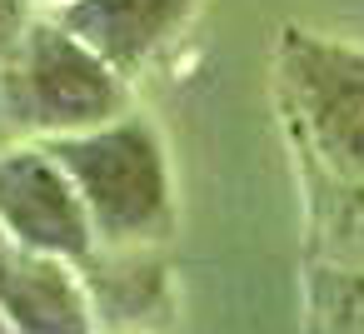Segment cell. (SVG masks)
Segmentation results:
<instances>
[{
	"mask_svg": "<svg viewBox=\"0 0 364 334\" xmlns=\"http://www.w3.org/2000/svg\"><path fill=\"white\" fill-rule=\"evenodd\" d=\"M65 175L80 190V205L90 215L95 244H165L175 230V175H170V150L165 135L155 130L150 115L135 105L46 140Z\"/></svg>",
	"mask_w": 364,
	"mask_h": 334,
	"instance_id": "7a4b0ae2",
	"label": "cell"
},
{
	"mask_svg": "<svg viewBox=\"0 0 364 334\" xmlns=\"http://www.w3.org/2000/svg\"><path fill=\"white\" fill-rule=\"evenodd\" d=\"M304 190H309L314 259L364 269V185H344V180H324V175L304 170Z\"/></svg>",
	"mask_w": 364,
	"mask_h": 334,
	"instance_id": "ba28073f",
	"label": "cell"
},
{
	"mask_svg": "<svg viewBox=\"0 0 364 334\" xmlns=\"http://www.w3.org/2000/svg\"><path fill=\"white\" fill-rule=\"evenodd\" d=\"M0 334H11V324H6V314H0Z\"/></svg>",
	"mask_w": 364,
	"mask_h": 334,
	"instance_id": "4fadbf2b",
	"label": "cell"
},
{
	"mask_svg": "<svg viewBox=\"0 0 364 334\" xmlns=\"http://www.w3.org/2000/svg\"><path fill=\"white\" fill-rule=\"evenodd\" d=\"M11 244H16V239H11L6 230H0V264H6V254H11Z\"/></svg>",
	"mask_w": 364,
	"mask_h": 334,
	"instance_id": "8fae6325",
	"label": "cell"
},
{
	"mask_svg": "<svg viewBox=\"0 0 364 334\" xmlns=\"http://www.w3.org/2000/svg\"><path fill=\"white\" fill-rule=\"evenodd\" d=\"M130 110V80L50 11H36L0 60V135L60 140Z\"/></svg>",
	"mask_w": 364,
	"mask_h": 334,
	"instance_id": "6da1fadb",
	"label": "cell"
},
{
	"mask_svg": "<svg viewBox=\"0 0 364 334\" xmlns=\"http://www.w3.org/2000/svg\"><path fill=\"white\" fill-rule=\"evenodd\" d=\"M0 230L26 249L70 264H80L95 249V230L80 205V190L46 140L0 145Z\"/></svg>",
	"mask_w": 364,
	"mask_h": 334,
	"instance_id": "277c9868",
	"label": "cell"
},
{
	"mask_svg": "<svg viewBox=\"0 0 364 334\" xmlns=\"http://www.w3.org/2000/svg\"><path fill=\"white\" fill-rule=\"evenodd\" d=\"M304 304L319 329H364V269L359 264H334L314 259L304 274Z\"/></svg>",
	"mask_w": 364,
	"mask_h": 334,
	"instance_id": "9c48e42d",
	"label": "cell"
},
{
	"mask_svg": "<svg viewBox=\"0 0 364 334\" xmlns=\"http://www.w3.org/2000/svg\"><path fill=\"white\" fill-rule=\"evenodd\" d=\"M41 6L36 0H0V60H6V50H11V41L21 36V26L36 16Z\"/></svg>",
	"mask_w": 364,
	"mask_h": 334,
	"instance_id": "30bf717a",
	"label": "cell"
},
{
	"mask_svg": "<svg viewBox=\"0 0 364 334\" xmlns=\"http://www.w3.org/2000/svg\"><path fill=\"white\" fill-rule=\"evenodd\" d=\"M36 6H41V11H50V6H60V0H36Z\"/></svg>",
	"mask_w": 364,
	"mask_h": 334,
	"instance_id": "7c38bea8",
	"label": "cell"
},
{
	"mask_svg": "<svg viewBox=\"0 0 364 334\" xmlns=\"http://www.w3.org/2000/svg\"><path fill=\"white\" fill-rule=\"evenodd\" d=\"M205 0H60L50 16L100 50L130 85L155 70L195 26Z\"/></svg>",
	"mask_w": 364,
	"mask_h": 334,
	"instance_id": "5b68a950",
	"label": "cell"
},
{
	"mask_svg": "<svg viewBox=\"0 0 364 334\" xmlns=\"http://www.w3.org/2000/svg\"><path fill=\"white\" fill-rule=\"evenodd\" d=\"M0 314L11 334H85L95 329L85 279L70 259L11 244L0 264Z\"/></svg>",
	"mask_w": 364,
	"mask_h": 334,
	"instance_id": "8992f818",
	"label": "cell"
},
{
	"mask_svg": "<svg viewBox=\"0 0 364 334\" xmlns=\"http://www.w3.org/2000/svg\"><path fill=\"white\" fill-rule=\"evenodd\" d=\"M75 269L85 279L95 329L170 319V269L160 259V244H95Z\"/></svg>",
	"mask_w": 364,
	"mask_h": 334,
	"instance_id": "52a82bcc",
	"label": "cell"
},
{
	"mask_svg": "<svg viewBox=\"0 0 364 334\" xmlns=\"http://www.w3.org/2000/svg\"><path fill=\"white\" fill-rule=\"evenodd\" d=\"M274 85L304 170L364 185V45L284 26L274 41Z\"/></svg>",
	"mask_w": 364,
	"mask_h": 334,
	"instance_id": "3957f363",
	"label": "cell"
}]
</instances>
